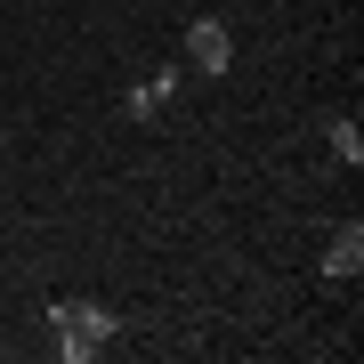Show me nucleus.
Here are the masks:
<instances>
[{"label":"nucleus","mask_w":364,"mask_h":364,"mask_svg":"<svg viewBox=\"0 0 364 364\" xmlns=\"http://www.w3.org/2000/svg\"><path fill=\"white\" fill-rule=\"evenodd\" d=\"M41 316H49L57 356H65V364H90V356H105V348L122 340V316L105 308V299H73V291H57Z\"/></svg>","instance_id":"obj_1"},{"label":"nucleus","mask_w":364,"mask_h":364,"mask_svg":"<svg viewBox=\"0 0 364 364\" xmlns=\"http://www.w3.org/2000/svg\"><path fill=\"white\" fill-rule=\"evenodd\" d=\"M235 65V33L219 25V16H186V73L195 81H219Z\"/></svg>","instance_id":"obj_2"},{"label":"nucleus","mask_w":364,"mask_h":364,"mask_svg":"<svg viewBox=\"0 0 364 364\" xmlns=\"http://www.w3.org/2000/svg\"><path fill=\"white\" fill-rule=\"evenodd\" d=\"M178 81H186L178 65H154V73H146V81H138L130 97H122V114H130V122H154V114H170V97H178Z\"/></svg>","instance_id":"obj_3"},{"label":"nucleus","mask_w":364,"mask_h":364,"mask_svg":"<svg viewBox=\"0 0 364 364\" xmlns=\"http://www.w3.org/2000/svg\"><path fill=\"white\" fill-rule=\"evenodd\" d=\"M356 275H364V219L332 227V243H324V284H356Z\"/></svg>","instance_id":"obj_4"},{"label":"nucleus","mask_w":364,"mask_h":364,"mask_svg":"<svg viewBox=\"0 0 364 364\" xmlns=\"http://www.w3.org/2000/svg\"><path fill=\"white\" fill-rule=\"evenodd\" d=\"M324 138H332V154L348 162V170L364 162V122H356V114H332V122H324Z\"/></svg>","instance_id":"obj_5"},{"label":"nucleus","mask_w":364,"mask_h":364,"mask_svg":"<svg viewBox=\"0 0 364 364\" xmlns=\"http://www.w3.org/2000/svg\"><path fill=\"white\" fill-rule=\"evenodd\" d=\"M0 146H9V130H0Z\"/></svg>","instance_id":"obj_6"}]
</instances>
